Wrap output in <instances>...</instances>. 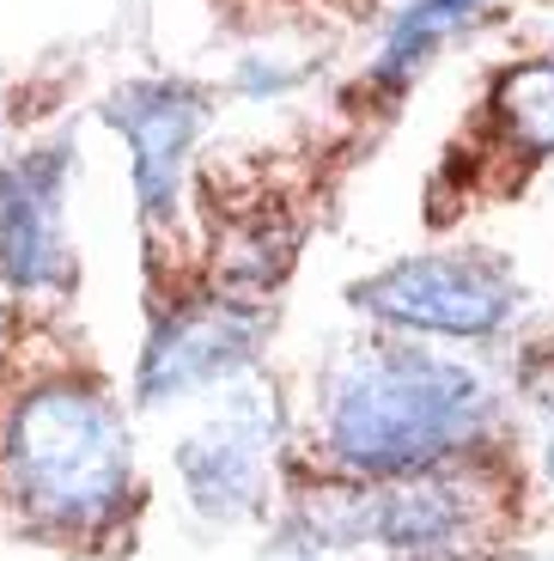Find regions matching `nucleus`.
<instances>
[{
	"label": "nucleus",
	"mask_w": 554,
	"mask_h": 561,
	"mask_svg": "<svg viewBox=\"0 0 554 561\" xmlns=\"http://www.w3.org/2000/svg\"><path fill=\"white\" fill-rule=\"evenodd\" d=\"M494 421V391L475 366L415 342L354 348L323 397V446L354 477H415L470 451Z\"/></svg>",
	"instance_id": "nucleus-1"
},
{
	"label": "nucleus",
	"mask_w": 554,
	"mask_h": 561,
	"mask_svg": "<svg viewBox=\"0 0 554 561\" xmlns=\"http://www.w3.org/2000/svg\"><path fill=\"white\" fill-rule=\"evenodd\" d=\"M0 482L37 531L92 537L135 489L128 421L97 385L43 379L13 397L0 427Z\"/></svg>",
	"instance_id": "nucleus-2"
},
{
	"label": "nucleus",
	"mask_w": 554,
	"mask_h": 561,
	"mask_svg": "<svg viewBox=\"0 0 554 561\" xmlns=\"http://www.w3.org/2000/svg\"><path fill=\"white\" fill-rule=\"evenodd\" d=\"M475 513L463 482L439 477V470H415V477H372L342 482V489L311 494L292 513L287 537L305 543L311 556L330 549H378V556H402V561H432L463 549Z\"/></svg>",
	"instance_id": "nucleus-3"
},
{
	"label": "nucleus",
	"mask_w": 554,
	"mask_h": 561,
	"mask_svg": "<svg viewBox=\"0 0 554 561\" xmlns=\"http://www.w3.org/2000/svg\"><path fill=\"white\" fill-rule=\"evenodd\" d=\"M354 306L372 311L390 330L415 336H494L518 311V280L506 263L482 251H432V256H402L378 268L372 280L354 287Z\"/></svg>",
	"instance_id": "nucleus-4"
},
{
	"label": "nucleus",
	"mask_w": 554,
	"mask_h": 561,
	"mask_svg": "<svg viewBox=\"0 0 554 561\" xmlns=\"http://www.w3.org/2000/svg\"><path fill=\"white\" fill-rule=\"evenodd\" d=\"M80 153L68 140H43L0 165V280L13 294L56 299L73 287L68 244V183Z\"/></svg>",
	"instance_id": "nucleus-5"
},
{
	"label": "nucleus",
	"mask_w": 554,
	"mask_h": 561,
	"mask_svg": "<svg viewBox=\"0 0 554 561\" xmlns=\"http://www.w3.org/2000/svg\"><path fill=\"white\" fill-rule=\"evenodd\" d=\"M275 397L263 391H232L226 409L195 427L177 451V477L183 494L201 519L213 525H238L268 501V477H275Z\"/></svg>",
	"instance_id": "nucleus-6"
},
{
	"label": "nucleus",
	"mask_w": 554,
	"mask_h": 561,
	"mask_svg": "<svg viewBox=\"0 0 554 561\" xmlns=\"http://www.w3.org/2000/svg\"><path fill=\"white\" fill-rule=\"evenodd\" d=\"M263 342V318L232 299H195L177 306L171 318L153 323V336L140 348L135 391L147 409L177 403V397H201L213 385H232Z\"/></svg>",
	"instance_id": "nucleus-7"
},
{
	"label": "nucleus",
	"mask_w": 554,
	"mask_h": 561,
	"mask_svg": "<svg viewBox=\"0 0 554 561\" xmlns=\"http://www.w3.org/2000/svg\"><path fill=\"white\" fill-rule=\"evenodd\" d=\"M201 116H208V104L195 99L189 85H171V80L128 85V92L104 99V123L128 147V171H135V196L147 220H165L177 208L183 165H189L195 135H201Z\"/></svg>",
	"instance_id": "nucleus-8"
},
{
	"label": "nucleus",
	"mask_w": 554,
	"mask_h": 561,
	"mask_svg": "<svg viewBox=\"0 0 554 561\" xmlns=\"http://www.w3.org/2000/svg\"><path fill=\"white\" fill-rule=\"evenodd\" d=\"M487 13H494V0H408L384 31V49H378V61H372V80L378 85H408L445 43L463 37V31H475Z\"/></svg>",
	"instance_id": "nucleus-9"
},
{
	"label": "nucleus",
	"mask_w": 554,
	"mask_h": 561,
	"mask_svg": "<svg viewBox=\"0 0 554 561\" xmlns=\"http://www.w3.org/2000/svg\"><path fill=\"white\" fill-rule=\"evenodd\" d=\"M494 111L512 147L524 153H554V61H518L494 85Z\"/></svg>",
	"instance_id": "nucleus-10"
},
{
	"label": "nucleus",
	"mask_w": 554,
	"mask_h": 561,
	"mask_svg": "<svg viewBox=\"0 0 554 561\" xmlns=\"http://www.w3.org/2000/svg\"><path fill=\"white\" fill-rule=\"evenodd\" d=\"M0 342H7V306H0Z\"/></svg>",
	"instance_id": "nucleus-11"
}]
</instances>
